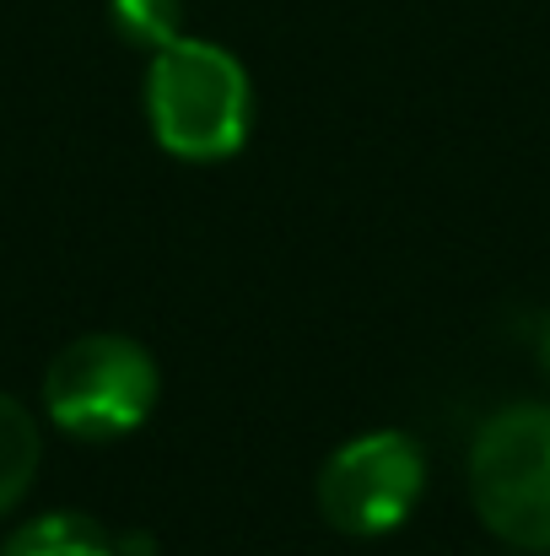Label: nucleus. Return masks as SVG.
<instances>
[{"mask_svg":"<svg viewBox=\"0 0 550 556\" xmlns=\"http://www.w3.org/2000/svg\"><path fill=\"white\" fill-rule=\"evenodd\" d=\"M0 556H119V546L87 514H43V519L22 525Z\"/></svg>","mask_w":550,"mask_h":556,"instance_id":"39448f33","label":"nucleus"},{"mask_svg":"<svg viewBox=\"0 0 550 556\" xmlns=\"http://www.w3.org/2000/svg\"><path fill=\"white\" fill-rule=\"evenodd\" d=\"M38 454H43L38 421L27 416L22 400L0 394V514L27 497V486H33V476H38Z\"/></svg>","mask_w":550,"mask_h":556,"instance_id":"423d86ee","label":"nucleus"},{"mask_svg":"<svg viewBox=\"0 0 550 556\" xmlns=\"http://www.w3.org/2000/svg\"><path fill=\"white\" fill-rule=\"evenodd\" d=\"M108 16L125 43L136 49H168L183 38V5L179 0H108Z\"/></svg>","mask_w":550,"mask_h":556,"instance_id":"0eeeda50","label":"nucleus"},{"mask_svg":"<svg viewBox=\"0 0 550 556\" xmlns=\"http://www.w3.org/2000/svg\"><path fill=\"white\" fill-rule=\"evenodd\" d=\"M426 486L421 443L405 432H362L341 443L319 470V514L341 535H388L410 519L415 497Z\"/></svg>","mask_w":550,"mask_h":556,"instance_id":"20e7f679","label":"nucleus"},{"mask_svg":"<svg viewBox=\"0 0 550 556\" xmlns=\"http://www.w3.org/2000/svg\"><path fill=\"white\" fill-rule=\"evenodd\" d=\"M146 125L179 163H221L243 152L254 130V87L238 54L205 38H179L152 54Z\"/></svg>","mask_w":550,"mask_h":556,"instance_id":"f257e3e1","label":"nucleus"},{"mask_svg":"<svg viewBox=\"0 0 550 556\" xmlns=\"http://www.w3.org/2000/svg\"><path fill=\"white\" fill-rule=\"evenodd\" d=\"M546 368H550V325H546Z\"/></svg>","mask_w":550,"mask_h":556,"instance_id":"6e6552de","label":"nucleus"},{"mask_svg":"<svg viewBox=\"0 0 550 556\" xmlns=\"http://www.w3.org/2000/svg\"><path fill=\"white\" fill-rule=\"evenodd\" d=\"M470 503L497 541L550 552V405H508L475 432Z\"/></svg>","mask_w":550,"mask_h":556,"instance_id":"f03ea898","label":"nucleus"},{"mask_svg":"<svg viewBox=\"0 0 550 556\" xmlns=\"http://www.w3.org/2000/svg\"><path fill=\"white\" fill-rule=\"evenodd\" d=\"M163 394L152 352L130 336H81L43 372V410L60 432L108 443L136 432Z\"/></svg>","mask_w":550,"mask_h":556,"instance_id":"7ed1b4c3","label":"nucleus"}]
</instances>
